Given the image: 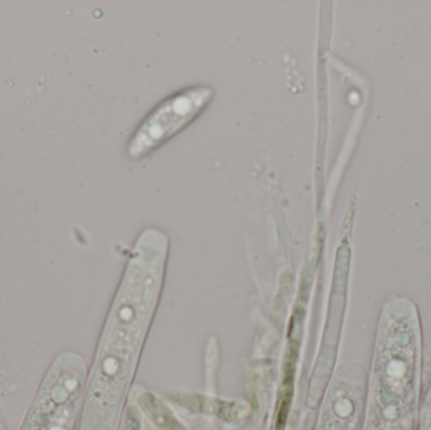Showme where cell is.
<instances>
[{
	"label": "cell",
	"instance_id": "6da1fadb",
	"mask_svg": "<svg viewBox=\"0 0 431 430\" xmlns=\"http://www.w3.org/2000/svg\"><path fill=\"white\" fill-rule=\"evenodd\" d=\"M212 99V88L193 86L163 100L147 114L133 134L129 144V156L140 159L150 154L202 114Z\"/></svg>",
	"mask_w": 431,
	"mask_h": 430
},
{
	"label": "cell",
	"instance_id": "7a4b0ae2",
	"mask_svg": "<svg viewBox=\"0 0 431 430\" xmlns=\"http://www.w3.org/2000/svg\"><path fill=\"white\" fill-rule=\"evenodd\" d=\"M429 430H431V428H430V429H429Z\"/></svg>",
	"mask_w": 431,
	"mask_h": 430
}]
</instances>
